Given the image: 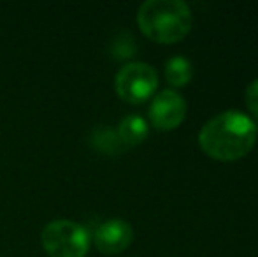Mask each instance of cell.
<instances>
[{
  "instance_id": "obj_4",
  "label": "cell",
  "mask_w": 258,
  "mask_h": 257,
  "mask_svg": "<svg viewBox=\"0 0 258 257\" xmlns=\"http://www.w3.org/2000/svg\"><path fill=\"white\" fill-rule=\"evenodd\" d=\"M158 86L155 67L144 62H128L118 71L114 79L116 93L130 104H143L153 97Z\"/></svg>"
},
{
  "instance_id": "obj_6",
  "label": "cell",
  "mask_w": 258,
  "mask_h": 257,
  "mask_svg": "<svg viewBox=\"0 0 258 257\" xmlns=\"http://www.w3.org/2000/svg\"><path fill=\"white\" fill-rule=\"evenodd\" d=\"M134 240V229L126 220L111 219L97 227L93 234L95 247L104 254H119L126 250Z\"/></svg>"
},
{
  "instance_id": "obj_1",
  "label": "cell",
  "mask_w": 258,
  "mask_h": 257,
  "mask_svg": "<svg viewBox=\"0 0 258 257\" xmlns=\"http://www.w3.org/2000/svg\"><path fill=\"white\" fill-rule=\"evenodd\" d=\"M258 127L242 111H223L202 125L199 146L209 159L235 162L255 148Z\"/></svg>"
},
{
  "instance_id": "obj_10",
  "label": "cell",
  "mask_w": 258,
  "mask_h": 257,
  "mask_svg": "<svg viewBox=\"0 0 258 257\" xmlns=\"http://www.w3.org/2000/svg\"><path fill=\"white\" fill-rule=\"evenodd\" d=\"M136 44L130 34H121L114 42H112V55L116 60H126L136 53Z\"/></svg>"
},
{
  "instance_id": "obj_2",
  "label": "cell",
  "mask_w": 258,
  "mask_h": 257,
  "mask_svg": "<svg viewBox=\"0 0 258 257\" xmlns=\"http://www.w3.org/2000/svg\"><path fill=\"white\" fill-rule=\"evenodd\" d=\"M137 25L151 41L174 44L190 34L194 16L183 0H146L137 11Z\"/></svg>"
},
{
  "instance_id": "obj_9",
  "label": "cell",
  "mask_w": 258,
  "mask_h": 257,
  "mask_svg": "<svg viewBox=\"0 0 258 257\" xmlns=\"http://www.w3.org/2000/svg\"><path fill=\"white\" fill-rule=\"evenodd\" d=\"M92 143L95 144V148H99L100 151H105V153H118L123 148L121 139L118 137V132L111 129H97L93 132Z\"/></svg>"
},
{
  "instance_id": "obj_5",
  "label": "cell",
  "mask_w": 258,
  "mask_h": 257,
  "mask_svg": "<svg viewBox=\"0 0 258 257\" xmlns=\"http://www.w3.org/2000/svg\"><path fill=\"white\" fill-rule=\"evenodd\" d=\"M186 118V100L176 90H162L150 104V120L158 130L177 129Z\"/></svg>"
},
{
  "instance_id": "obj_8",
  "label": "cell",
  "mask_w": 258,
  "mask_h": 257,
  "mask_svg": "<svg viewBox=\"0 0 258 257\" xmlns=\"http://www.w3.org/2000/svg\"><path fill=\"white\" fill-rule=\"evenodd\" d=\"M191 76H194V65L190 60L183 55L170 57L165 64V79L169 81V85L181 88L186 86L190 83Z\"/></svg>"
},
{
  "instance_id": "obj_7",
  "label": "cell",
  "mask_w": 258,
  "mask_h": 257,
  "mask_svg": "<svg viewBox=\"0 0 258 257\" xmlns=\"http://www.w3.org/2000/svg\"><path fill=\"white\" fill-rule=\"evenodd\" d=\"M148 132H150L148 122L139 115H128L118 125V137L126 146L141 144L148 137Z\"/></svg>"
},
{
  "instance_id": "obj_3",
  "label": "cell",
  "mask_w": 258,
  "mask_h": 257,
  "mask_svg": "<svg viewBox=\"0 0 258 257\" xmlns=\"http://www.w3.org/2000/svg\"><path fill=\"white\" fill-rule=\"evenodd\" d=\"M41 241L49 257H85L90 248V234L72 220H53L42 229Z\"/></svg>"
},
{
  "instance_id": "obj_11",
  "label": "cell",
  "mask_w": 258,
  "mask_h": 257,
  "mask_svg": "<svg viewBox=\"0 0 258 257\" xmlns=\"http://www.w3.org/2000/svg\"><path fill=\"white\" fill-rule=\"evenodd\" d=\"M246 106H248L249 113L258 120V79H253L246 88Z\"/></svg>"
}]
</instances>
